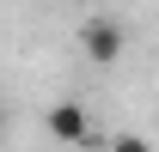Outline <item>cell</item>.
<instances>
[{"label": "cell", "mask_w": 159, "mask_h": 152, "mask_svg": "<svg viewBox=\"0 0 159 152\" xmlns=\"http://www.w3.org/2000/svg\"><path fill=\"white\" fill-rule=\"evenodd\" d=\"M122 43H129V37H122V24L104 19V12H98V19H86V31H80V49H86L92 67H116V61H122Z\"/></svg>", "instance_id": "6da1fadb"}, {"label": "cell", "mask_w": 159, "mask_h": 152, "mask_svg": "<svg viewBox=\"0 0 159 152\" xmlns=\"http://www.w3.org/2000/svg\"><path fill=\"white\" fill-rule=\"evenodd\" d=\"M104 152H153V140H147V134H116Z\"/></svg>", "instance_id": "3957f363"}, {"label": "cell", "mask_w": 159, "mask_h": 152, "mask_svg": "<svg viewBox=\"0 0 159 152\" xmlns=\"http://www.w3.org/2000/svg\"><path fill=\"white\" fill-rule=\"evenodd\" d=\"M43 128H49V140H61V146H92V116H86V103H74V97L49 103Z\"/></svg>", "instance_id": "7a4b0ae2"}]
</instances>
